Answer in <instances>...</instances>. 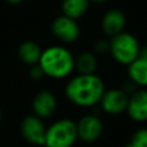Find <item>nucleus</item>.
<instances>
[{"label": "nucleus", "instance_id": "obj_8", "mask_svg": "<svg viewBox=\"0 0 147 147\" xmlns=\"http://www.w3.org/2000/svg\"><path fill=\"white\" fill-rule=\"evenodd\" d=\"M21 133L28 142L32 145L44 146L46 127L41 118H39L38 116H26L21 123Z\"/></svg>", "mask_w": 147, "mask_h": 147}, {"label": "nucleus", "instance_id": "obj_19", "mask_svg": "<svg viewBox=\"0 0 147 147\" xmlns=\"http://www.w3.org/2000/svg\"><path fill=\"white\" fill-rule=\"evenodd\" d=\"M138 56L144 57V59H146V60H147V46H145V47H142V48L140 47V51H139Z\"/></svg>", "mask_w": 147, "mask_h": 147}, {"label": "nucleus", "instance_id": "obj_4", "mask_svg": "<svg viewBox=\"0 0 147 147\" xmlns=\"http://www.w3.org/2000/svg\"><path fill=\"white\" fill-rule=\"evenodd\" d=\"M140 51L139 41L129 32H121L109 40V52L113 59L119 63L127 65L137 59Z\"/></svg>", "mask_w": 147, "mask_h": 147}, {"label": "nucleus", "instance_id": "obj_17", "mask_svg": "<svg viewBox=\"0 0 147 147\" xmlns=\"http://www.w3.org/2000/svg\"><path fill=\"white\" fill-rule=\"evenodd\" d=\"M94 52L96 54H105L109 52V41L106 39H98L94 42Z\"/></svg>", "mask_w": 147, "mask_h": 147}, {"label": "nucleus", "instance_id": "obj_2", "mask_svg": "<svg viewBox=\"0 0 147 147\" xmlns=\"http://www.w3.org/2000/svg\"><path fill=\"white\" fill-rule=\"evenodd\" d=\"M38 64L44 75L61 79L71 74L75 68V57L69 49L62 46H51L41 52Z\"/></svg>", "mask_w": 147, "mask_h": 147}, {"label": "nucleus", "instance_id": "obj_5", "mask_svg": "<svg viewBox=\"0 0 147 147\" xmlns=\"http://www.w3.org/2000/svg\"><path fill=\"white\" fill-rule=\"evenodd\" d=\"M51 29H52L53 34L59 40L65 44L75 42L79 38V34H80V30H79V25L77 21L63 14L57 16L52 22Z\"/></svg>", "mask_w": 147, "mask_h": 147}, {"label": "nucleus", "instance_id": "obj_14", "mask_svg": "<svg viewBox=\"0 0 147 147\" xmlns=\"http://www.w3.org/2000/svg\"><path fill=\"white\" fill-rule=\"evenodd\" d=\"M41 52L42 51L40 49V47L37 42L24 41L18 48V56L24 63L33 65L39 62Z\"/></svg>", "mask_w": 147, "mask_h": 147}, {"label": "nucleus", "instance_id": "obj_16", "mask_svg": "<svg viewBox=\"0 0 147 147\" xmlns=\"http://www.w3.org/2000/svg\"><path fill=\"white\" fill-rule=\"evenodd\" d=\"M134 147H147V127L138 129L131 138V142Z\"/></svg>", "mask_w": 147, "mask_h": 147}, {"label": "nucleus", "instance_id": "obj_15", "mask_svg": "<svg viewBox=\"0 0 147 147\" xmlns=\"http://www.w3.org/2000/svg\"><path fill=\"white\" fill-rule=\"evenodd\" d=\"M98 67V60L92 52H82L75 59V68L79 74H94Z\"/></svg>", "mask_w": 147, "mask_h": 147}, {"label": "nucleus", "instance_id": "obj_13", "mask_svg": "<svg viewBox=\"0 0 147 147\" xmlns=\"http://www.w3.org/2000/svg\"><path fill=\"white\" fill-rule=\"evenodd\" d=\"M90 3V0H63L62 13L63 15L77 21L86 14Z\"/></svg>", "mask_w": 147, "mask_h": 147}, {"label": "nucleus", "instance_id": "obj_21", "mask_svg": "<svg viewBox=\"0 0 147 147\" xmlns=\"http://www.w3.org/2000/svg\"><path fill=\"white\" fill-rule=\"evenodd\" d=\"M108 0H90V2H94V3H105Z\"/></svg>", "mask_w": 147, "mask_h": 147}, {"label": "nucleus", "instance_id": "obj_11", "mask_svg": "<svg viewBox=\"0 0 147 147\" xmlns=\"http://www.w3.org/2000/svg\"><path fill=\"white\" fill-rule=\"evenodd\" d=\"M57 102L55 95L47 90L38 92L32 100V110L39 118H46L54 114Z\"/></svg>", "mask_w": 147, "mask_h": 147}, {"label": "nucleus", "instance_id": "obj_1", "mask_svg": "<svg viewBox=\"0 0 147 147\" xmlns=\"http://www.w3.org/2000/svg\"><path fill=\"white\" fill-rule=\"evenodd\" d=\"M103 80L95 74H78L65 86L68 100L78 107H92L100 102L105 92Z\"/></svg>", "mask_w": 147, "mask_h": 147}, {"label": "nucleus", "instance_id": "obj_3", "mask_svg": "<svg viewBox=\"0 0 147 147\" xmlns=\"http://www.w3.org/2000/svg\"><path fill=\"white\" fill-rule=\"evenodd\" d=\"M77 137L76 123L69 118H62L54 122L46 129L45 147H71Z\"/></svg>", "mask_w": 147, "mask_h": 147}, {"label": "nucleus", "instance_id": "obj_20", "mask_svg": "<svg viewBox=\"0 0 147 147\" xmlns=\"http://www.w3.org/2000/svg\"><path fill=\"white\" fill-rule=\"evenodd\" d=\"M9 3H13V5H17V3H21V2H23L24 0H7Z\"/></svg>", "mask_w": 147, "mask_h": 147}, {"label": "nucleus", "instance_id": "obj_23", "mask_svg": "<svg viewBox=\"0 0 147 147\" xmlns=\"http://www.w3.org/2000/svg\"><path fill=\"white\" fill-rule=\"evenodd\" d=\"M0 119H1V110H0Z\"/></svg>", "mask_w": 147, "mask_h": 147}, {"label": "nucleus", "instance_id": "obj_22", "mask_svg": "<svg viewBox=\"0 0 147 147\" xmlns=\"http://www.w3.org/2000/svg\"><path fill=\"white\" fill-rule=\"evenodd\" d=\"M124 147H134V146H133L132 144H130V142H129V144H127L126 146H124Z\"/></svg>", "mask_w": 147, "mask_h": 147}, {"label": "nucleus", "instance_id": "obj_7", "mask_svg": "<svg viewBox=\"0 0 147 147\" xmlns=\"http://www.w3.org/2000/svg\"><path fill=\"white\" fill-rule=\"evenodd\" d=\"M127 101L129 94L123 88H109L105 90L99 103L105 113L117 115L125 111Z\"/></svg>", "mask_w": 147, "mask_h": 147}, {"label": "nucleus", "instance_id": "obj_12", "mask_svg": "<svg viewBox=\"0 0 147 147\" xmlns=\"http://www.w3.org/2000/svg\"><path fill=\"white\" fill-rule=\"evenodd\" d=\"M129 79L137 86H147V60L137 56L130 64H127Z\"/></svg>", "mask_w": 147, "mask_h": 147}, {"label": "nucleus", "instance_id": "obj_9", "mask_svg": "<svg viewBox=\"0 0 147 147\" xmlns=\"http://www.w3.org/2000/svg\"><path fill=\"white\" fill-rule=\"evenodd\" d=\"M125 111L129 117L138 123L147 121V90H137L129 95Z\"/></svg>", "mask_w": 147, "mask_h": 147}, {"label": "nucleus", "instance_id": "obj_10", "mask_svg": "<svg viewBox=\"0 0 147 147\" xmlns=\"http://www.w3.org/2000/svg\"><path fill=\"white\" fill-rule=\"evenodd\" d=\"M126 23L125 15L122 10L117 8L109 9L105 13L101 18V29L103 33L108 37H114L121 32H123Z\"/></svg>", "mask_w": 147, "mask_h": 147}, {"label": "nucleus", "instance_id": "obj_18", "mask_svg": "<svg viewBox=\"0 0 147 147\" xmlns=\"http://www.w3.org/2000/svg\"><path fill=\"white\" fill-rule=\"evenodd\" d=\"M42 76H44V71L40 68V65L38 63L37 64H33L31 67V69H30V77L32 79H40Z\"/></svg>", "mask_w": 147, "mask_h": 147}, {"label": "nucleus", "instance_id": "obj_6", "mask_svg": "<svg viewBox=\"0 0 147 147\" xmlns=\"http://www.w3.org/2000/svg\"><path fill=\"white\" fill-rule=\"evenodd\" d=\"M77 127V137L84 142L91 144L96 141L103 131V124L100 117L93 114H88L83 116L78 123H76Z\"/></svg>", "mask_w": 147, "mask_h": 147}]
</instances>
